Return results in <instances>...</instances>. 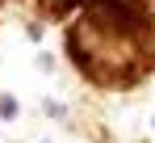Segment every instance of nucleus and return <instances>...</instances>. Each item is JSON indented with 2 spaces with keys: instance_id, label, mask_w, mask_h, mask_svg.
Segmentation results:
<instances>
[{
  "instance_id": "1",
  "label": "nucleus",
  "mask_w": 155,
  "mask_h": 143,
  "mask_svg": "<svg viewBox=\"0 0 155 143\" xmlns=\"http://www.w3.org/2000/svg\"><path fill=\"white\" fill-rule=\"evenodd\" d=\"M17 114H21L17 97H13V93H0V122H17Z\"/></svg>"
},
{
  "instance_id": "2",
  "label": "nucleus",
  "mask_w": 155,
  "mask_h": 143,
  "mask_svg": "<svg viewBox=\"0 0 155 143\" xmlns=\"http://www.w3.org/2000/svg\"><path fill=\"white\" fill-rule=\"evenodd\" d=\"M46 114H51V118H67V105H59V101H46Z\"/></svg>"
},
{
  "instance_id": "3",
  "label": "nucleus",
  "mask_w": 155,
  "mask_h": 143,
  "mask_svg": "<svg viewBox=\"0 0 155 143\" xmlns=\"http://www.w3.org/2000/svg\"><path fill=\"white\" fill-rule=\"evenodd\" d=\"M38 68H42V72H54V55H38Z\"/></svg>"
},
{
  "instance_id": "4",
  "label": "nucleus",
  "mask_w": 155,
  "mask_h": 143,
  "mask_svg": "<svg viewBox=\"0 0 155 143\" xmlns=\"http://www.w3.org/2000/svg\"><path fill=\"white\" fill-rule=\"evenodd\" d=\"M151 126H155V118H151Z\"/></svg>"
}]
</instances>
